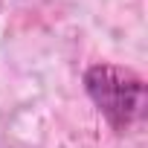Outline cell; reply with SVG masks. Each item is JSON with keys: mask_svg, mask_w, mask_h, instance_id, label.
I'll list each match as a JSON object with an SVG mask.
<instances>
[{"mask_svg": "<svg viewBox=\"0 0 148 148\" xmlns=\"http://www.w3.org/2000/svg\"><path fill=\"white\" fill-rule=\"evenodd\" d=\"M84 87L93 105L116 131H128L134 122L142 119L145 84L136 73L116 64H96L84 73Z\"/></svg>", "mask_w": 148, "mask_h": 148, "instance_id": "obj_1", "label": "cell"}]
</instances>
